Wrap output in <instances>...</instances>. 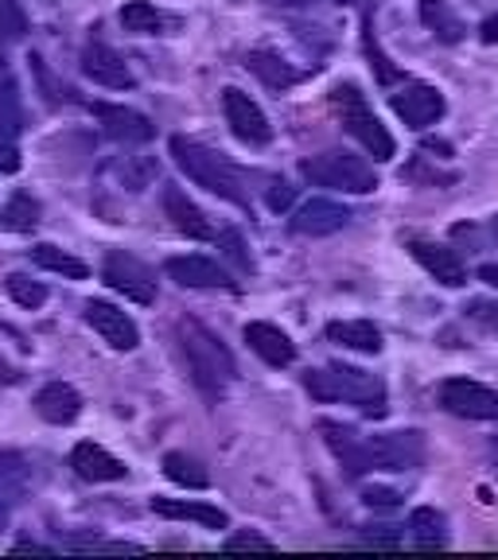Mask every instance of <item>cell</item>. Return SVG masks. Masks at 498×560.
<instances>
[{"mask_svg": "<svg viewBox=\"0 0 498 560\" xmlns=\"http://www.w3.org/2000/svg\"><path fill=\"white\" fill-rule=\"evenodd\" d=\"M4 289H9V296L16 300L20 307H44L47 304V289L39 284V280L24 277V272H9V280H4Z\"/></svg>", "mask_w": 498, "mask_h": 560, "instance_id": "f546056e", "label": "cell"}, {"mask_svg": "<svg viewBox=\"0 0 498 560\" xmlns=\"http://www.w3.org/2000/svg\"><path fill=\"white\" fill-rule=\"evenodd\" d=\"M370 541H378V545H394V541H397L394 525H374V529H370Z\"/></svg>", "mask_w": 498, "mask_h": 560, "instance_id": "ab89813d", "label": "cell"}, {"mask_svg": "<svg viewBox=\"0 0 498 560\" xmlns=\"http://www.w3.org/2000/svg\"><path fill=\"white\" fill-rule=\"evenodd\" d=\"M273 4H280V9H300V4H312V0H273Z\"/></svg>", "mask_w": 498, "mask_h": 560, "instance_id": "ee69618b", "label": "cell"}, {"mask_svg": "<svg viewBox=\"0 0 498 560\" xmlns=\"http://www.w3.org/2000/svg\"><path fill=\"white\" fill-rule=\"evenodd\" d=\"M164 214L172 219V226L187 237H210L215 234L210 222H207V214H202V210L187 199V191H179V187H167L164 191Z\"/></svg>", "mask_w": 498, "mask_h": 560, "instance_id": "44dd1931", "label": "cell"}, {"mask_svg": "<svg viewBox=\"0 0 498 560\" xmlns=\"http://www.w3.org/2000/svg\"><path fill=\"white\" fill-rule=\"evenodd\" d=\"M327 339L339 342L347 350H359V354H378L382 350V331L367 319H343V324L327 327Z\"/></svg>", "mask_w": 498, "mask_h": 560, "instance_id": "cb8c5ba5", "label": "cell"}, {"mask_svg": "<svg viewBox=\"0 0 498 560\" xmlns=\"http://www.w3.org/2000/svg\"><path fill=\"white\" fill-rule=\"evenodd\" d=\"M335 4H359V0H335Z\"/></svg>", "mask_w": 498, "mask_h": 560, "instance_id": "bcb514c9", "label": "cell"}, {"mask_svg": "<svg viewBox=\"0 0 498 560\" xmlns=\"http://www.w3.org/2000/svg\"><path fill=\"white\" fill-rule=\"evenodd\" d=\"M320 432H324V440H327V447L335 452V459H339L343 467H347L350 475H367L370 467V452H367V444H362L359 436L350 429H343V424H332V420H324L320 424Z\"/></svg>", "mask_w": 498, "mask_h": 560, "instance_id": "ffe728a7", "label": "cell"}, {"mask_svg": "<svg viewBox=\"0 0 498 560\" xmlns=\"http://www.w3.org/2000/svg\"><path fill=\"white\" fill-rule=\"evenodd\" d=\"M490 455H495V464H498V440H495V444H490Z\"/></svg>", "mask_w": 498, "mask_h": 560, "instance_id": "f6af8a7d", "label": "cell"}, {"mask_svg": "<svg viewBox=\"0 0 498 560\" xmlns=\"http://www.w3.org/2000/svg\"><path fill=\"white\" fill-rule=\"evenodd\" d=\"M164 475L187 490H202L210 482V475L202 471V464L199 459H192L187 452H167L164 455Z\"/></svg>", "mask_w": 498, "mask_h": 560, "instance_id": "4316f807", "label": "cell"}, {"mask_svg": "<svg viewBox=\"0 0 498 560\" xmlns=\"http://www.w3.org/2000/svg\"><path fill=\"white\" fill-rule=\"evenodd\" d=\"M179 342H184L187 370H192L195 385L207 397H219L230 382H234V354L227 350V342L215 331H207L195 319H179Z\"/></svg>", "mask_w": 498, "mask_h": 560, "instance_id": "7a4b0ae2", "label": "cell"}, {"mask_svg": "<svg viewBox=\"0 0 498 560\" xmlns=\"http://www.w3.org/2000/svg\"><path fill=\"white\" fill-rule=\"evenodd\" d=\"M97 121L105 125V132L121 144H144L152 140V121L137 109H125V105H94Z\"/></svg>", "mask_w": 498, "mask_h": 560, "instance_id": "ac0fdd59", "label": "cell"}, {"mask_svg": "<svg viewBox=\"0 0 498 560\" xmlns=\"http://www.w3.org/2000/svg\"><path fill=\"white\" fill-rule=\"evenodd\" d=\"M32 261L39 265V269L59 272V277H67V280H86L90 277L86 265H82L79 257L62 254L59 245H35V249H32Z\"/></svg>", "mask_w": 498, "mask_h": 560, "instance_id": "484cf974", "label": "cell"}, {"mask_svg": "<svg viewBox=\"0 0 498 560\" xmlns=\"http://www.w3.org/2000/svg\"><path fill=\"white\" fill-rule=\"evenodd\" d=\"M479 280H487L490 289H498V265H483V269H479Z\"/></svg>", "mask_w": 498, "mask_h": 560, "instance_id": "b9f144b4", "label": "cell"}, {"mask_svg": "<svg viewBox=\"0 0 498 560\" xmlns=\"http://www.w3.org/2000/svg\"><path fill=\"white\" fill-rule=\"evenodd\" d=\"M35 222H39V207H35L27 195H12V202L4 207V214H0V226L20 230V234L35 230Z\"/></svg>", "mask_w": 498, "mask_h": 560, "instance_id": "4dcf8cb0", "label": "cell"}, {"mask_svg": "<svg viewBox=\"0 0 498 560\" xmlns=\"http://www.w3.org/2000/svg\"><path fill=\"white\" fill-rule=\"evenodd\" d=\"M172 156H175V164L184 167V175L192 179V184L207 187L210 195L238 202V207H250L245 175L238 172L227 156H219L215 149H207V144H199V140H187V137L172 140Z\"/></svg>", "mask_w": 498, "mask_h": 560, "instance_id": "6da1fadb", "label": "cell"}, {"mask_svg": "<svg viewBox=\"0 0 498 560\" xmlns=\"http://www.w3.org/2000/svg\"><path fill=\"white\" fill-rule=\"evenodd\" d=\"M70 467H74V475L86 482H117V479H125V471H129L117 455H109L102 444H90V440L70 452Z\"/></svg>", "mask_w": 498, "mask_h": 560, "instance_id": "9a60e30c", "label": "cell"}, {"mask_svg": "<svg viewBox=\"0 0 498 560\" xmlns=\"http://www.w3.org/2000/svg\"><path fill=\"white\" fill-rule=\"evenodd\" d=\"M367 51H370V59H374V67H378V79H382V82H394V79H397V70L390 67V59L382 55V47H378L374 32H367Z\"/></svg>", "mask_w": 498, "mask_h": 560, "instance_id": "d590c367", "label": "cell"}, {"mask_svg": "<svg viewBox=\"0 0 498 560\" xmlns=\"http://www.w3.org/2000/svg\"><path fill=\"white\" fill-rule=\"evenodd\" d=\"M350 222V210L332 199H308L304 207L292 214V230L304 237H327Z\"/></svg>", "mask_w": 498, "mask_h": 560, "instance_id": "5bb4252c", "label": "cell"}, {"mask_svg": "<svg viewBox=\"0 0 498 560\" xmlns=\"http://www.w3.org/2000/svg\"><path fill=\"white\" fill-rule=\"evenodd\" d=\"M362 499H367V506H385V510L397 506V494H394V490H385V487H370Z\"/></svg>", "mask_w": 498, "mask_h": 560, "instance_id": "74e56055", "label": "cell"}, {"mask_svg": "<svg viewBox=\"0 0 498 560\" xmlns=\"http://www.w3.org/2000/svg\"><path fill=\"white\" fill-rule=\"evenodd\" d=\"M409 249L440 284H448V289L467 284V269H464V261L455 257V249H448V245H440V242H409Z\"/></svg>", "mask_w": 498, "mask_h": 560, "instance_id": "2e32d148", "label": "cell"}, {"mask_svg": "<svg viewBox=\"0 0 498 560\" xmlns=\"http://www.w3.org/2000/svg\"><path fill=\"white\" fill-rule=\"evenodd\" d=\"M467 315H472L475 324H483L487 331L498 335V304L495 300H472V304H467Z\"/></svg>", "mask_w": 498, "mask_h": 560, "instance_id": "836d02e7", "label": "cell"}, {"mask_svg": "<svg viewBox=\"0 0 498 560\" xmlns=\"http://www.w3.org/2000/svg\"><path fill=\"white\" fill-rule=\"evenodd\" d=\"M222 114H227V125L234 129V137L245 140V144L262 149V144L273 140V125L265 117V109L250 94H242V90H222Z\"/></svg>", "mask_w": 498, "mask_h": 560, "instance_id": "52a82bcc", "label": "cell"}, {"mask_svg": "<svg viewBox=\"0 0 498 560\" xmlns=\"http://www.w3.org/2000/svg\"><path fill=\"white\" fill-rule=\"evenodd\" d=\"M300 172L315 187H332V191H347V195H370L378 187L374 167L362 156H350V152H320V156L304 160Z\"/></svg>", "mask_w": 498, "mask_h": 560, "instance_id": "277c9868", "label": "cell"}, {"mask_svg": "<svg viewBox=\"0 0 498 560\" xmlns=\"http://www.w3.org/2000/svg\"><path fill=\"white\" fill-rule=\"evenodd\" d=\"M440 405L464 420H498V394L467 377H452L440 385Z\"/></svg>", "mask_w": 498, "mask_h": 560, "instance_id": "ba28073f", "label": "cell"}, {"mask_svg": "<svg viewBox=\"0 0 498 560\" xmlns=\"http://www.w3.org/2000/svg\"><path fill=\"white\" fill-rule=\"evenodd\" d=\"M390 102H394V114L409 129H429V125H437L444 117V94L437 86H429V82H405Z\"/></svg>", "mask_w": 498, "mask_h": 560, "instance_id": "9c48e42d", "label": "cell"}, {"mask_svg": "<svg viewBox=\"0 0 498 560\" xmlns=\"http://www.w3.org/2000/svg\"><path fill=\"white\" fill-rule=\"evenodd\" d=\"M16 132L9 121H0V172L12 175L20 172V144H16Z\"/></svg>", "mask_w": 498, "mask_h": 560, "instance_id": "d6a6232c", "label": "cell"}, {"mask_svg": "<svg viewBox=\"0 0 498 560\" xmlns=\"http://www.w3.org/2000/svg\"><path fill=\"white\" fill-rule=\"evenodd\" d=\"M167 277H172L175 284H184V289H234V280L227 277V269L199 254L172 257V261H167Z\"/></svg>", "mask_w": 498, "mask_h": 560, "instance_id": "4fadbf2b", "label": "cell"}, {"mask_svg": "<svg viewBox=\"0 0 498 560\" xmlns=\"http://www.w3.org/2000/svg\"><path fill=\"white\" fill-rule=\"evenodd\" d=\"M420 20L437 32V39L444 44H460L464 39V20L455 16V9L448 0H420Z\"/></svg>", "mask_w": 498, "mask_h": 560, "instance_id": "d4e9b609", "label": "cell"}, {"mask_svg": "<svg viewBox=\"0 0 498 560\" xmlns=\"http://www.w3.org/2000/svg\"><path fill=\"white\" fill-rule=\"evenodd\" d=\"M121 24H125V32H132V35H157L160 27H164V16L152 9L149 0H129L121 9Z\"/></svg>", "mask_w": 498, "mask_h": 560, "instance_id": "f1b7e54d", "label": "cell"}, {"mask_svg": "<svg viewBox=\"0 0 498 560\" xmlns=\"http://www.w3.org/2000/svg\"><path fill=\"white\" fill-rule=\"evenodd\" d=\"M304 385L315 401H350L367 412L385 409V382L359 366L335 362V366H327V370H312V374L304 377Z\"/></svg>", "mask_w": 498, "mask_h": 560, "instance_id": "3957f363", "label": "cell"}, {"mask_svg": "<svg viewBox=\"0 0 498 560\" xmlns=\"http://www.w3.org/2000/svg\"><path fill=\"white\" fill-rule=\"evenodd\" d=\"M16 377H20V374H16V370H12V366H9V362L0 359V385H12V382H16Z\"/></svg>", "mask_w": 498, "mask_h": 560, "instance_id": "7bdbcfd3", "label": "cell"}, {"mask_svg": "<svg viewBox=\"0 0 498 560\" xmlns=\"http://www.w3.org/2000/svg\"><path fill=\"white\" fill-rule=\"evenodd\" d=\"M370 464L385 467V471H405V467H417L425 459V444H420L417 432H390V436L367 440Z\"/></svg>", "mask_w": 498, "mask_h": 560, "instance_id": "30bf717a", "label": "cell"}, {"mask_svg": "<svg viewBox=\"0 0 498 560\" xmlns=\"http://www.w3.org/2000/svg\"><path fill=\"white\" fill-rule=\"evenodd\" d=\"M227 552H273V541H265L257 534H234L227 541Z\"/></svg>", "mask_w": 498, "mask_h": 560, "instance_id": "e575fe53", "label": "cell"}, {"mask_svg": "<svg viewBox=\"0 0 498 560\" xmlns=\"http://www.w3.org/2000/svg\"><path fill=\"white\" fill-rule=\"evenodd\" d=\"M335 109H339V117H343V129L359 140L370 156L394 160V137H390L385 125L378 121V114L367 105V97H362L359 86H350V82L347 86H335Z\"/></svg>", "mask_w": 498, "mask_h": 560, "instance_id": "5b68a950", "label": "cell"}, {"mask_svg": "<svg viewBox=\"0 0 498 560\" xmlns=\"http://www.w3.org/2000/svg\"><path fill=\"white\" fill-rule=\"evenodd\" d=\"M483 44H498V16L483 20Z\"/></svg>", "mask_w": 498, "mask_h": 560, "instance_id": "60d3db41", "label": "cell"}, {"mask_svg": "<svg viewBox=\"0 0 498 560\" xmlns=\"http://www.w3.org/2000/svg\"><path fill=\"white\" fill-rule=\"evenodd\" d=\"M35 412H39L47 424H70V420H79L82 397H79V389H74V385L51 382V385H44V389L35 394Z\"/></svg>", "mask_w": 498, "mask_h": 560, "instance_id": "d6986e66", "label": "cell"}, {"mask_svg": "<svg viewBox=\"0 0 498 560\" xmlns=\"http://www.w3.org/2000/svg\"><path fill=\"white\" fill-rule=\"evenodd\" d=\"M102 280L114 292H121L125 300H132V304H157V277H152L149 265L137 261L132 254L114 249L102 265Z\"/></svg>", "mask_w": 498, "mask_h": 560, "instance_id": "8992f818", "label": "cell"}, {"mask_svg": "<svg viewBox=\"0 0 498 560\" xmlns=\"http://www.w3.org/2000/svg\"><path fill=\"white\" fill-rule=\"evenodd\" d=\"M245 67L254 70L257 79H262L269 90H289V86H297V82H300V70L292 67V62L280 59V55H273V51H250V55H245Z\"/></svg>", "mask_w": 498, "mask_h": 560, "instance_id": "603a6c76", "label": "cell"}, {"mask_svg": "<svg viewBox=\"0 0 498 560\" xmlns=\"http://www.w3.org/2000/svg\"><path fill=\"white\" fill-rule=\"evenodd\" d=\"M82 74L105 90H132L137 86L129 62H125L114 47H105V44H90L86 51H82Z\"/></svg>", "mask_w": 498, "mask_h": 560, "instance_id": "7c38bea8", "label": "cell"}, {"mask_svg": "<svg viewBox=\"0 0 498 560\" xmlns=\"http://www.w3.org/2000/svg\"><path fill=\"white\" fill-rule=\"evenodd\" d=\"M152 510L160 517H175V522H199L207 529H227L230 517L219 506H207V502H184V499H152Z\"/></svg>", "mask_w": 498, "mask_h": 560, "instance_id": "7402d4cb", "label": "cell"}, {"mask_svg": "<svg viewBox=\"0 0 498 560\" xmlns=\"http://www.w3.org/2000/svg\"><path fill=\"white\" fill-rule=\"evenodd\" d=\"M245 342L269 366H292L297 362V342L273 324H245Z\"/></svg>", "mask_w": 498, "mask_h": 560, "instance_id": "e0dca14e", "label": "cell"}, {"mask_svg": "<svg viewBox=\"0 0 498 560\" xmlns=\"http://www.w3.org/2000/svg\"><path fill=\"white\" fill-rule=\"evenodd\" d=\"M409 529H413V537H417L420 549H440V545H444V517H440L437 510H429V506L413 510Z\"/></svg>", "mask_w": 498, "mask_h": 560, "instance_id": "83f0119b", "label": "cell"}, {"mask_svg": "<svg viewBox=\"0 0 498 560\" xmlns=\"http://www.w3.org/2000/svg\"><path fill=\"white\" fill-rule=\"evenodd\" d=\"M27 35V16L20 0H0V44H20Z\"/></svg>", "mask_w": 498, "mask_h": 560, "instance_id": "1f68e13d", "label": "cell"}, {"mask_svg": "<svg viewBox=\"0 0 498 560\" xmlns=\"http://www.w3.org/2000/svg\"><path fill=\"white\" fill-rule=\"evenodd\" d=\"M86 324L102 335L114 350H137L140 347V331L132 324V315H125L121 307L105 304V300H90L86 304Z\"/></svg>", "mask_w": 498, "mask_h": 560, "instance_id": "8fae6325", "label": "cell"}, {"mask_svg": "<svg viewBox=\"0 0 498 560\" xmlns=\"http://www.w3.org/2000/svg\"><path fill=\"white\" fill-rule=\"evenodd\" d=\"M219 245H222V249H227L230 261H238V265H242V269H250V257H245V249H242V237L230 234V230H227V234H219Z\"/></svg>", "mask_w": 498, "mask_h": 560, "instance_id": "8d00e7d4", "label": "cell"}, {"mask_svg": "<svg viewBox=\"0 0 498 560\" xmlns=\"http://www.w3.org/2000/svg\"><path fill=\"white\" fill-rule=\"evenodd\" d=\"M289 202H292V187L277 184V187H273V191H269V207H273V210H285V207H289Z\"/></svg>", "mask_w": 498, "mask_h": 560, "instance_id": "f35d334b", "label": "cell"}, {"mask_svg": "<svg viewBox=\"0 0 498 560\" xmlns=\"http://www.w3.org/2000/svg\"><path fill=\"white\" fill-rule=\"evenodd\" d=\"M495 237H498V219H495Z\"/></svg>", "mask_w": 498, "mask_h": 560, "instance_id": "7dc6e473", "label": "cell"}]
</instances>
